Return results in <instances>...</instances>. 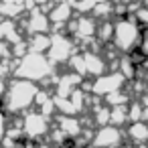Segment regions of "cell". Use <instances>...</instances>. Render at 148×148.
<instances>
[{
    "instance_id": "1",
    "label": "cell",
    "mask_w": 148,
    "mask_h": 148,
    "mask_svg": "<svg viewBox=\"0 0 148 148\" xmlns=\"http://www.w3.org/2000/svg\"><path fill=\"white\" fill-rule=\"evenodd\" d=\"M37 93H39V85L35 81H29V79H21V77H14L8 87H6V93H4V101H2V110L6 114H25L29 112V108L35 103L37 99Z\"/></svg>"
},
{
    "instance_id": "2",
    "label": "cell",
    "mask_w": 148,
    "mask_h": 148,
    "mask_svg": "<svg viewBox=\"0 0 148 148\" xmlns=\"http://www.w3.org/2000/svg\"><path fill=\"white\" fill-rule=\"evenodd\" d=\"M55 65L49 61L47 53H35V51H29L25 57L16 59V67H14V77H21V79H29V81H45L49 75H53V69Z\"/></svg>"
},
{
    "instance_id": "3",
    "label": "cell",
    "mask_w": 148,
    "mask_h": 148,
    "mask_svg": "<svg viewBox=\"0 0 148 148\" xmlns=\"http://www.w3.org/2000/svg\"><path fill=\"white\" fill-rule=\"evenodd\" d=\"M140 37H142V31H140V25H138V21L134 16H120L114 23L112 43H114V47L118 51L130 53L134 47H138Z\"/></svg>"
},
{
    "instance_id": "4",
    "label": "cell",
    "mask_w": 148,
    "mask_h": 148,
    "mask_svg": "<svg viewBox=\"0 0 148 148\" xmlns=\"http://www.w3.org/2000/svg\"><path fill=\"white\" fill-rule=\"evenodd\" d=\"M21 126H23V134L29 140H41L51 132L49 118L41 112H25V116L21 118Z\"/></svg>"
},
{
    "instance_id": "5",
    "label": "cell",
    "mask_w": 148,
    "mask_h": 148,
    "mask_svg": "<svg viewBox=\"0 0 148 148\" xmlns=\"http://www.w3.org/2000/svg\"><path fill=\"white\" fill-rule=\"evenodd\" d=\"M73 55H75V43L67 35H57V33L51 35V47L47 51V57L53 65L67 63Z\"/></svg>"
},
{
    "instance_id": "6",
    "label": "cell",
    "mask_w": 148,
    "mask_h": 148,
    "mask_svg": "<svg viewBox=\"0 0 148 148\" xmlns=\"http://www.w3.org/2000/svg\"><path fill=\"white\" fill-rule=\"evenodd\" d=\"M126 81H128V79H126L120 71L103 73V75H99V77H95V81L91 83L89 91H91L93 95H97V97H106V95H110L112 91L122 89V85H124Z\"/></svg>"
},
{
    "instance_id": "7",
    "label": "cell",
    "mask_w": 148,
    "mask_h": 148,
    "mask_svg": "<svg viewBox=\"0 0 148 148\" xmlns=\"http://www.w3.org/2000/svg\"><path fill=\"white\" fill-rule=\"evenodd\" d=\"M122 130L114 124L99 126V130L91 136V148H120L122 144Z\"/></svg>"
},
{
    "instance_id": "8",
    "label": "cell",
    "mask_w": 148,
    "mask_h": 148,
    "mask_svg": "<svg viewBox=\"0 0 148 148\" xmlns=\"http://www.w3.org/2000/svg\"><path fill=\"white\" fill-rule=\"evenodd\" d=\"M71 31H73V37L77 41H93V37L97 35V18L93 16H79L75 23H71Z\"/></svg>"
},
{
    "instance_id": "9",
    "label": "cell",
    "mask_w": 148,
    "mask_h": 148,
    "mask_svg": "<svg viewBox=\"0 0 148 148\" xmlns=\"http://www.w3.org/2000/svg\"><path fill=\"white\" fill-rule=\"evenodd\" d=\"M49 29H51L49 14H45V10H41L39 6L33 8L29 12L27 23H25V31L29 35H41V33H49Z\"/></svg>"
},
{
    "instance_id": "10",
    "label": "cell",
    "mask_w": 148,
    "mask_h": 148,
    "mask_svg": "<svg viewBox=\"0 0 148 148\" xmlns=\"http://www.w3.org/2000/svg\"><path fill=\"white\" fill-rule=\"evenodd\" d=\"M73 12H75L73 4L67 2V0H63V2L51 6V10H49V21H51L53 27H61V25H67V23L71 21Z\"/></svg>"
},
{
    "instance_id": "11",
    "label": "cell",
    "mask_w": 148,
    "mask_h": 148,
    "mask_svg": "<svg viewBox=\"0 0 148 148\" xmlns=\"http://www.w3.org/2000/svg\"><path fill=\"white\" fill-rule=\"evenodd\" d=\"M83 59H85V71L87 75H93V77H99L106 73L108 69V63L103 61V57L95 51H85L83 53Z\"/></svg>"
},
{
    "instance_id": "12",
    "label": "cell",
    "mask_w": 148,
    "mask_h": 148,
    "mask_svg": "<svg viewBox=\"0 0 148 148\" xmlns=\"http://www.w3.org/2000/svg\"><path fill=\"white\" fill-rule=\"evenodd\" d=\"M57 128L67 136V138H79L81 134H83V126H81V122H79V118H73V116H59V120H57Z\"/></svg>"
},
{
    "instance_id": "13",
    "label": "cell",
    "mask_w": 148,
    "mask_h": 148,
    "mask_svg": "<svg viewBox=\"0 0 148 148\" xmlns=\"http://www.w3.org/2000/svg\"><path fill=\"white\" fill-rule=\"evenodd\" d=\"M0 39H4L8 43H18L23 41L21 37V31H18V25L12 21V18H4V21H0Z\"/></svg>"
},
{
    "instance_id": "14",
    "label": "cell",
    "mask_w": 148,
    "mask_h": 148,
    "mask_svg": "<svg viewBox=\"0 0 148 148\" xmlns=\"http://www.w3.org/2000/svg\"><path fill=\"white\" fill-rule=\"evenodd\" d=\"M128 138L136 144H144L148 142V124L146 122H134L130 128H128Z\"/></svg>"
},
{
    "instance_id": "15",
    "label": "cell",
    "mask_w": 148,
    "mask_h": 148,
    "mask_svg": "<svg viewBox=\"0 0 148 148\" xmlns=\"http://www.w3.org/2000/svg\"><path fill=\"white\" fill-rule=\"evenodd\" d=\"M49 47H51V35H49V33L31 35V39H29V51H35V53H47Z\"/></svg>"
},
{
    "instance_id": "16",
    "label": "cell",
    "mask_w": 148,
    "mask_h": 148,
    "mask_svg": "<svg viewBox=\"0 0 148 148\" xmlns=\"http://www.w3.org/2000/svg\"><path fill=\"white\" fill-rule=\"evenodd\" d=\"M126 120H128V106H114V108H110V124L120 128Z\"/></svg>"
},
{
    "instance_id": "17",
    "label": "cell",
    "mask_w": 148,
    "mask_h": 148,
    "mask_svg": "<svg viewBox=\"0 0 148 148\" xmlns=\"http://www.w3.org/2000/svg\"><path fill=\"white\" fill-rule=\"evenodd\" d=\"M95 37L101 43L112 41V37H114V23H110V18L108 21H101V25H97V35Z\"/></svg>"
},
{
    "instance_id": "18",
    "label": "cell",
    "mask_w": 148,
    "mask_h": 148,
    "mask_svg": "<svg viewBox=\"0 0 148 148\" xmlns=\"http://www.w3.org/2000/svg\"><path fill=\"white\" fill-rule=\"evenodd\" d=\"M106 101H108L110 108H114V106H126L128 103V95L122 89H118V91H112L110 95H106Z\"/></svg>"
},
{
    "instance_id": "19",
    "label": "cell",
    "mask_w": 148,
    "mask_h": 148,
    "mask_svg": "<svg viewBox=\"0 0 148 148\" xmlns=\"http://www.w3.org/2000/svg\"><path fill=\"white\" fill-rule=\"evenodd\" d=\"M120 73H122L126 79H132V77H134L136 65L130 61V57H122V59H120Z\"/></svg>"
},
{
    "instance_id": "20",
    "label": "cell",
    "mask_w": 148,
    "mask_h": 148,
    "mask_svg": "<svg viewBox=\"0 0 148 148\" xmlns=\"http://www.w3.org/2000/svg\"><path fill=\"white\" fill-rule=\"evenodd\" d=\"M142 114H144V103L134 101L132 106H128V120H132V122H140V120H142Z\"/></svg>"
},
{
    "instance_id": "21",
    "label": "cell",
    "mask_w": 148,
    "mask_h": 148,
    "mask_svg": "<svg viewBox=\"0 0 148 148\" xmlns=\"http://www.w3.org/2000/svg\"><path fill=\"white\" fill-rule=\"evenodd\" d=\"M14 67H16V61L10 63V59H0V79H6L8 75H12Z\"/></svg>"
},
{
    "instance_id": "22",
    "label": "cell",
    "mask_w": 148,
    "mask_h": 148,
    "mask_svg": "<svg viewBox=\"0 0 148 148\" xmlns=\"http://www.w3.org/2000/svg\"><path fill=\"white\" fill-rule=\"evenodd\" d=\"M95 124H97V126H106V124H110V106H106V108H97V110H95Z\"/></svg>"
},
{
    "instance_id": "23",
    "label": "cell",
    "mask_w": 148,
    "mask_h": 148,
    "mask_svg": "<svg viewBox=\"0 0 148 148\" xmlns=\"http://www.w3.org/2000/svg\"><path fill=\"white\" fill-rule=\"evenodd\" d=\"M134 18L138 21V25H142V27H146V29H148V6H146V4L138 6V8H136V12H134Z\"/></svg>"
},
{
    "instance_id": "24",
    "label": "cell",
    "mask_w": 148,
    "mask_h": 148,
    "mask_svg": "<svg viewBox=\"0 0 148 148\" xmlns=\"http://www.w3.org/2000/svg\"><path fill=\"white\" fill-rule=\"evenodd\" d=\"M12 57V47L8 41L0 39V59H10Z\"/></svg>"
},
{
    "instance_id": "25",
    "label": "cell",
    "mask_w": 148,
    "mask_h": 148,
    "mask_svg": "<svg viewBox=\"0 0 148 148\" xmlns=\"http://www.w3.org/2000/svg\"><path fill=\"white\" fill-rule=\"evenodd\" d=\"M6 130H8V120H6V112L0 110V144H2L4 136H6Z\"/></svg>"
},
{
    "instance_id": "26",
    "label": "cell",
    "mask_w": 148,
    "mask_h": 148,
    "mask_svg": "<svg viewBox=\"0 0 148 148\" xmlns=\"http://www.w3.org/2000/svg\"><path fill=\"white\" fill-rule=\"evenodd\" d=\"M138 49H140V53H142L144 57H148V29L142 33V37H140V43H138Z\"/></svg>"
},
{
    "instance_id": "27",
    "label": "cell",
    "mask_w": 148,
    "mask_h": 148,
    "mask_svg": "<svg viewBox=\"0 0 148 148\" xmlns=\"http://www.w3.org/2000/svg\"><path fill=\"white\" fill-rule=\"evenodd\" d=\"M21 148H41V144H39L37 140H29V138H27V140L23 142V146H21Z\"/></svg>"
},
{
    "instance_id": "28",
    "label": "cell",
    "mask_w": 148,
    "mask_h": 148,
    "mask_svg": "<svg viewBox=\"0 0 148 148\" xmlns=\"http://www.w3.org/2000/svg\"><path fill=\"white\" fill-rule=\"evenodd\" d=\"M6 87H8V83H6L4 79H0V99L4 97V93H6Z\"/></svg>"
},
{
    "instance_id": "29",
    "label": "cell",
    "mask_w": 148,
    "mask_h": 148,
    "mask_svg": "<svg viewBox=\"0 0 148 148\" xmlns=\"http://www.w3.org/2000/svg\"><path fill=\"white\" fill-rule=\"evenodd\" d=\"M142 103H144V106H146V108H148V93H146V95H144V99H142Z\"/></svg>"
},
{
    "instance_id": "30",
    "label": "cell",
    "mask_w": 148,
    "mask_h": 148,
    "mask_svg": "<svg viewBox=\"0 0 148 148\" xmlns=\"http://www.w3.org/2000/svg\"><path fill=\"white\" fill-rule=\"evenodd\" d=\"M142 2H144V4H146V6H148V0H142Z\"/></svg>"
},
{
    "instance_id": "31",
    "label": "cell",
    "mask_w": 148,
    "mask_h": 148,
    "mask_svg": "<svg viewBox=\"0 0 148 148\" xmlns=\"http://www.w3.org/2000/svg\"><path fill=\"white\" fill-rule=\"evenodd\" d=\"M120 148H130V146H120Z\"/></svg>"
}]
</instances>
